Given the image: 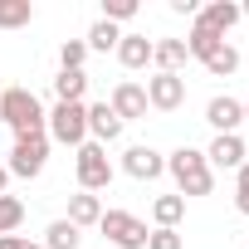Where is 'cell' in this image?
Returning a JSON list of instances; mask_svg holds the SVG:
<instances>
[{
	"instance_id": "7",
	"label": "cell",
	"mask_w": 249,
	"mask_h": 249,
	"mask_svg": "<svg viewBox=\"0 0 249 249\" xmlns=\"http://www.w3.org/2000/svg\"><path fill=\"white\" fill-rule=\"evenodd\" d=\"M181 103H186V78H181V73H157V78H147V107L176 112Z\"/></svg>"
},
{
	"instance_id": "15",
	"label": "cell",
	"mask_w": 249,
	"mask_h": 249,
	"mask_svg": "<svg viewBox=\"0 0 249 249\" xmlns=\"http://www.w3.org/2000/svg\"><path fill=\"white\" fill-rule=\"evenodd\" d=\"M152 44H157V39H147V35H122V44H117L122 69H147V64H152Z\"/></svg>"
},
{
	"instance_id": "3",
	"label": "cell",
	"mask_w": 249,
	"mask_h": 249,
	"mask_svg": "<svg viewBox=\"0 0 249 249\" xmlns=\"http://www.w3.org/2000/svg\"><path fill=\"white\" fill-rule=\"evenodd\" d=\"M44 137H54V142L78 152L88 142V103H54L44 112Z\"/></svg>"
},
{
	"instance_id": "27",
	"label": "cell",
	"mask_w": 249,
	"mask_h": 249,
	"mask_svg": "<svg viewBox=\"0 0 249 249\" xmlns=\"http://www.w3.org/2000/svg\"><path fill=\"white\" fill-rule=\"evenodd\" d=\"M147 249H186V239H181V230H152Z\"/></svg>"
},
{
	"instance_id": "10",
	"label": "cell",
	"mask_w": 249,
	"mask_h": 249,
	"mask_svg": "<svg viewBox=\"0 0 249 249\" xmlns=\"http://www.w3.org/2000/svg\"><path fill=\"white\" fill-rule=\"evenodd\" d=\"M122 171H127L132 181H157L166 171V157L152 152V147H127V157H122Z\"/></svg>"
},
{
	"instance_id": "13",
	"label": "cell",
	"mask_w": 249,
	"mask_h": 249,
	"mask_svg": "<svg viewBox=\"0 0 249 249\" xmlns=\"http://www.w3.org/2000/svg\"><path fill=\"white\" fill-rule=\"evenodd\" d=\"M205 161H210V171H215V166H220V171H239V166H244V142H239V132L215 137L210 152H205Z\"/></svg>"
},
{
	"instance_id": "21",
	"label": "cell",
	"mask_w": 249,
	"mask_h": 249,
	"mask_svg": "<svg viewBox=\"0 0 249 249\" xmlns=\"http://www.w3.org/2000/svg\"><path fill=\"white\" fill-rule=\"evenodd\" d=\"M220 44H225V39H220V35H210V30H200V25H191V39H186V54H191V59H200V64H205V59H210V54H215V49H220Z\"/></svg>"
},
{
	"instance_id": "31",
	"label": "cell",
	"mask_w": 249,
	"mask_h": 249,
	"mask_svg": "<svg viewBox=\"0 0 249 249\" xmlns=\"http://www.w3.org/2000/svg\"><path fill=\"white\" fill-rule=\"evenodd\" d=\"M5 186H10V171H5V166H0V196H5Z\"/></svg>"
},
{
	"instance_id": "18",
	"label": "cell",
	"mask_w": 249,
	"mask_h": 249,
	"mask_svg": "<svg viewBox=\"0 0 249 249\" xmlns=\"http://www.w3.org/2000/svg\"><path fill=\"white\" fill-rule=\"evenodd\" d=\"M83 93H88V73H64V69H59L54 98H59V103H83Z\"/></svg>"
},
{
	"instance_id": "6",
	"label": "cell",
	"mask_w": 249,
	"mask_h": 249,
	"mask_svg": "<svg viewBox=\"0 0 249 249\" xmlns=\"http://www.w3.org/2000/svg\"><path fill=\"white\" fill-rule=\"evenodd\" d=\"M44 161H49V137H15V152H10L5 171H10V176L35 181V176L44 171Z\"/></svg>"
},
{
	"instance_id": "12",
	"label": "cell",
	"mask_w": 249,
	"mask_h": 249,
	"mask_svg": "<svg viewBox=\"0 0 249 249\" xmlns=\"http://www.w3.org/2000/svg\"><path fill=\"white\" fill-rule=\"evenodd\" d=\"M196 25L225 39V35H230V30L239 25V5H234V0H215V5H205V10L196 15Z\"/></svg>"
},
{
	"instance_id": "29",
	"label": "cell",
	"mask_w": 249,
	"mask_h": 249,
	"mask_svg": "<svg viewBox=\"0 0 249 249\" xmlns=\"http://www.w3.org/2000/svg\"><path fill=\"white\" fill-rule=\"evenodd\" d=\"M171 10H176V15H200L196 0H171Z\"/></svg>"
},
{
	"instance_id": "30",
	"label": "cell",
	"mask_w": 249,
	"mask_h": 249,
	"mask_svg": "<svg viewBox=\"0 0 249 249\" xmlns=\"http://www.w3.org/2000/svg\"><path fill=\"white\" fill-rule=\"evenodd\" d=\"M30 239H20V234H0V249H25Z\"/></svg>"
},
{
	"instance_id": "8",
	"label": "cell",
	"mask_w": 249,
	"mask_h": 249,
	"mask_svg": "<svg viewBox=\"0 0 249 249\" xmlns=\"http://www.w3.org/2000/svg\"><path fill=\"white\" fill-rule=\"evenodd\" d=\"M107 107L122 117V127H127V122L147 117V88H142V83H132V78H127V83H117V88H112V98H107Z\"/></svg>"
},
{
	"instance_id": "22",
	"label": "cell",
	"mask_w": 249,
	"mask_h": 249,
	"mask_svg": "<svg viewBox=\"0 0 249 249\" xmlns=\"http://www.w3.org/2000/svg\"><path fill=\"white\" fill-rule=\"evenodd\" d=\"M88 49H98V54H107V49H117L122 44V30L117 25H107V20H98L93 30H88V39H83Z\"/></svg>"
},
{
	"instance_id": "33",
	"label": "cell",
	"mask_w": 249,
	"mask_h": 249,
	"mask_svg": "<svg viewBox=\"0 0 249 249\" xmlns=\"http://www.w3.org/2000/svg\"><path fill=\"white\" fill-rule=\"evenodd\" d=\"M25 249H44V244H25Z\"/></svg>"
},
{
	"instance_id": "26",
	"label": "cell",
	"mask_w": 249,
	"mask_h": 249,
	"mask_svg": "<svg viewBox=\"0 0 249 249\" xmlns=\"http://www.w3.org/2000/svg\"><path fill=\"white\" fill-rule=\"evenodd\" d=\"M137 15V0H103V20L117 25V20H132Z\"/></svg>"
},
{
	"instance_id": "25",
	"label": "cell",
	"mask_w": 249,
	"mask_h": 249,
	"mask_svg": "<svg viewBox=\"0 0 249 249\" xmlns=\"http://www.w3.org/2000/svg\"><path fill=\"white\" fill-rule=\"evenodd\" d=\"M83 59H88V44H83V39H69V44L59 49V69H64V73H83Z\"/></svg>"
},
{
	"instance_id": "16",
	"label": "cell",
	"mask_w": 249,
	"mask_h": 249,
	"mask_svg": "<svg viewBox=\"0 0 249 249\" xmlns=\"http://www.w3.org/2000/svg\"><path fill=\"white\" fill-rule=\"evenodd\" d=\"M103 220V200L98 196H88V191H78V196H69V225H98Z\"/></svg>"
},
{
	"instance_id": "28",
	"label": "cell",
	"mask_w": 249,
	"mask_h": 249,
	"mask_svg": "<svg viewBox=\"0 0 249 249\" xmlns=\"http://www.w3.org/2000/svg\"><path fill=\"white\" fill-rule=\"evenodd\" d=\"M234 210H239V215H249V161L234 171Z\"/></svg>"
},
{
	"instance_id": "11",
	"label": "cell",
	"mask_w": 249,
	"mask_h": 249,
	"mask_svg": "<svg viewBox=\"0 0 249 249\" xmlns=\"http://www.w3.org/2000/svg\"><path fill=\"white\" fill-rule=\"evenodd\" d=\"M117 137H122V117H117L107 103H93V107H88V142L107 147V142H117Z\"/></svg>"
},
{
	"instance_id": "9",
	"label": "cell",
	"mask_w": 249,
	"mask_h": 249,
	"mask_svg": "<svg viewBox=\"0 0 249 249\" xmlns=\"http://www.w3.org/2000/svg\"><path fill=\"white\" fill-rule=\"evenodd\" d=\"M205 122L215 127V137H230V132H239V122H244V103H234V98H210V103H205Z\"/></svg>"
},
{
	"instance_id": "5",
	"label": "cell",
	"mask_w": 249,
	"mask_h": 249,
	"mask_svg": "<svg viewBox=\"0 0 249 249\" xmlns=\"http://www.w3.org/2000/svg\"><path fill=\"white\" fill-rule=\"evenodd\" d=\"M73 171H78V186L93 196V191H103V186H112V161H107V147H98V142H83L78 147V157H73Z\"/></svg>"
},
{
	"instance_id": "20",
	"label": "cell",
	"mask_w": 249,
	"mask_h": 249,
	"mask_svg": "<svg viewBox=\"0 0 249 249\" xmlns=\"http://www.w3.org/2000/svg\"><path fill=\"white\" fill-rule=\"evenodd\" d=\"M35 20V5L30 0H0V30H20Z\"/></svg>"
},
{
	"instance_id": "19",
	"label": "cell",
	"mask_w": 249,
	"mask_h": 249,
	"mask_svg": "<svg viewBox=\"0 0 249 249\" xmlns=\"http://www.w3.org/2000/svg\"><path fill=\"white\" fill-rule=\"evenodd\" d=\"M83 244V234H78V225H69V220H54L49 230H44V249H78Z\"/></svg>"
},
{
	"instance_id": "2",
	"label": "cell",
	"mask_w": 249,
	"mask_h": 249,
	"mask_svg": "<svg viewBox=\"0 0 249 249\" xmlns=\"http://www.w3.org/2000/svg\"><path fill=\"white\" fill-rule=\"evenodd\" d=\"M166 171L176 176L181 196H210V191H215V171H210L205 152H196V147H181V152H171V157H166Z\"/></svg>"
},
{
	"instance_id": "17",
	"label": "cell",
	"mask_w": 249,
	"mask_h": 249,
	"mask_svg": "<svg viewBox=\"0 0 249 249\" xmlns=\"http://www.w3.org/2000/svg\"><path fill=\"white\" fill-rule=\"evenodd\" d=\"M181 215H186V196H157V200H152V220H157V230H176Z\"/></svg>"
},
{
	"instance_id": "14",
	"label": "cell",
	"mask_w": 249,
	"mask_h": 249,
	"mask_svg": "<svg viewBox=\"0 0 249 249\" xmlns=\"http://www.w3.org/2000/svg\"><path fill=\"white\" fill-rule=\"evenodd\" d=\"M186 39H157L152 44V64H157V73H181L186 69Z\"/></svg>"
},
{
	"instance_id": "32",
	"label": "cell",
	"mask_w": 249,
	"mask_h": 249,
	"mask_svg": "<svg viewBox=\"0 0 249 249\" xmlns=\"http://www.w3.org/2000/svg\"><path fill=\"white\" fill-rule=\"evenodd\" d=\"M239 20H249V0H244V5H239Z\"/></svg>"
},
{
	"instance_id": "23",
	"label": "cell",
	"mask_w": 249,
	"mask_h": 249,
	"mask_svg": "<svg viewBox=\"0 0 249 249\" xmlns=\"http://www.w3.org/2000/svg\"><path fill=\"white\" fill-rule=\"evenodd\" d=\"M205 69H210V73H215V78H230V73H234V69H239V54H234V44H230V39H225V44H220V49H215V54H210V59H205Z\"/></svg>"
},
{
	"instance_id": "4",
	"label": "cell",
	"mask_w": 249,
	"mask_h": 249,
	"mask_svg": "<svg viewBox=\"0 0 249 249\" xmlns=\"http://www.w3.org/2000/svg\"><path fill=\"white\" fill-rule=\"evenodd\" d=\"M98 230H103V239L117 244V249H147V234H152L132 210H103Z\"/></svg>"
},
{
	"instance_id": "34",
	"label": "cell",
	"mask_w": 249,
	"mask_h": 249,
	"mask_svg": "<svg viewBox=\"0 0 249 249\" xmlns=\"http://www.w3.org/2000/svg\"><path fill=\"white\" fill-rule=\"evenodd\" d=\"M244 122H249V103H244Z\"/></svg>"
},
{
	"instance_id": "24",
	"label": "cell",
	"mask_w": 249,
	"mask_h": 249,
	"mask_svg": "<svg viewBox=\"0 0 249 249\" xmlns=\"http://www.w3.org/2000/svg\"><path fill=\"white\" fill-rule=\"evenodd\" d=\"M25 220V200L20 196H0V234H15Z\"/></svg>"
},
{
	"instance_id": "1",
	"label": "cell",
	"mask_w": 249,
	"mask_h": 249,
	"mask_svg": "<svg viewBox=\"0 0 249 249\" xmlns=\"http://www.w3.org/2000/svg\"><path fill=\"white\" fill-rule=\"evenodd\" d=\"M0 122L15 137H44V103L30 88H5L0 93Z\"/></svg>"
}]
</instances>
